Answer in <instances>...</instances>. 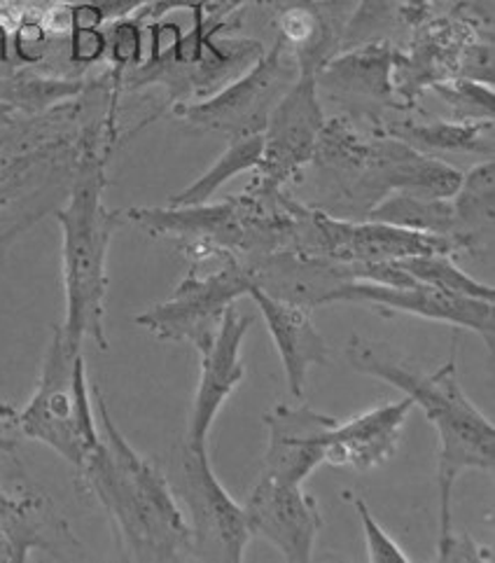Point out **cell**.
<instances>
[{
  "label": "cell",
  "mask_w": 495,
  "mask_h": 563,
  "mask_svg": "<svg viewBox=\"0 0 495 563\" xmlns=\"http://www.w3.org/2000/svg\"><path fill=\"white\" fill-rule=\"evenodd\" d=\"M120 136L118 103L112 101L108 78L94 80L89 115L85 120L73 183L59 209L54 211L62 230V278L66 313L62 330L73 344L94 342L108 349V253L112 236L124 224L120 209H108V162Z\"/></svg>",
  "instance_id": "6da1fadb"
},
{
  "label": "cell",
  "mask_w": 495,
  "mask_h": 563,
  "mask_svg": "<svg viewBox=\"0 0 495 563\" xmlns=\"http://www.w3.org/2000/svg\"><path fill=\"white\" fill-rule=\"evenodd\" d=\"M91 398L101 444L75 471V484L103 508L122 559L133 563L195 561L193 529L174 484L122 435L99 386H91Z\"/></svg>",
  "instance_id": "7a4b0ae2"
},
{
  "label": "cell",
  "mask_w": 495,
  "mask_h": 563,
  "mask_svg": "<svg viewBox=\"0 0 495 563\" xmlns=\"http://www.w3.org/2000/svg\"><path fill=\"white\" fill-rule=\"evenodd\" d=\"M349 365L397 388L421 407L437 433V496H440V536L453 529V486L463 473H493L495 467V426L474 405L461 386L455 351L432 372L399 361L388 346L351 334L346 344Z\"/></svg>",
  "instance_id": "3957f363"
},
{
  "label": "cell",
  "mask_w": 495,
  "mask_h": 563,
  "mask_svg": "<svg viewBox=\"0 0 495 563\" xmlns=\"http://www.w3.org/2000/svg\"><path fill=\"white\" fill-rule=\"evenodd\" d=\"M309 166L330 197L320 211L339 206L334 216L346 220H365L393 192L451 199L463 180V172L442 157L426 155L376 126L363 131L346 115L322 124Z\"/></svg>",
  "instance_id": "277c9868"
},
{
  "label": "cell",
  "mask_w": 495,
  "mask_h": 563,
  "mask_svg": "<svg viewBox=\"0 0 495 563\" xmlns=\"http://www.w3.org/2000/svg\"><path fill=\"white\" fill-rule=\"evenodd\" d=\"M91 89L94 82L80 99L0 129V262L19 236L66 199Z\"/></svg>",
  "instance_id": "5b68a950"
},
{
  "label": "cell",
  "mask_w": 495,
  "mask_h": 563,
  "mask_svg": "<svg viewBox=\"0 0 495 563\" xmlns=\"http://www.w3.org/2000/svg\"><path fill=\"white\" fill-rule=\"evenodd\" d=\"M19 430L50 446L73 471L82 467L101 444L82 346L73 344L62 325L52 328L33 396L19 409Z\"/></svg>",
  "instance_id": "8992f818"
},
{
  "label": "cell",
  "mask_w": 495,
  "mask_h": 563,
  "mask_svg": "<svg viewBox=\"0 0 495 563\" xmlns=\"http://www.w3.org/2000/svg\"><path fill=\"white\" fill-rule=\"evenodd\" d=\"M255 284L248 262L232 253L220 255L216 269L206 262L189 265V272L164 302L136 316V325L168 344H189L199 355L213 344L224 311L239 297H248Z\"/></svg>",
  "instance_id": "52a82bcc"
},
{
  "label": "cell",
  "mask_w": 495,
  "mask_h": 563,
  "mask_svg": "<svg viewBox=\"0 0 495 563\" xmlns=\"http://www.w3.org/2000/svg\"><path fill=\"white\" fill-rule=\"evenodd\" d=\"M297 78V64L280 37L270 52L227 82L211 97L170 106L174 118L201 134H216L227 143L262 134L270 112Z\"/></svg>",
  "instance_id": "ba28073f"
},
{
  "label": "cell",
  "mask_w": 495,
  "mask_h": 563,
  "mask_svg": "<svg viewBox=\"0 0 495 563\" xmlns=\"http://www.w3.org/2000/svg\"><path fill=\"white\" fill-rule=\"evenodd\" d=\"M33 554L89 559L59 505L29 477L16 452L0 454V563H24Z\"/></svg>",
  "instance_id": "9c48e42d"
},
{
  "label": "cell",
  "mask_w": 495,
  "mask_h": 563,
  "mask_svg": "<svg viewBox=\"0 0 495 563\" xmlns=\"http://www.w3.org/2000/svg\"><path fill=\"white\" fill-rule=\"evenodd\" d=\"M174 492L185 505L193 529L195 561L243 563L251 531H248L243 505H239L218 479L206 446L180 444L176 452Z\"/></svg>",
  "instance_id": "30bf717a"
},
{
  "label": "cell",
  "mask_w": 495,
  "mask_h": 563,
  "mask_svg": "<svg viewBox=\"0 0 495 563\" xmlns=\"http://www.w3.org/2000/svg\"><path fill=\"white\" fill-rule=\"evenodd\" d=\"M316 70H297L295 82L285 89L262 131V159L245 190L276 195L290 190L307 172L326 124Z\"/></svg>",
  "instance_id": "8fae6325"
},
{
  "label": "cell",
  "mask_w": 495,
  "mask_h": 563,
  "mask_svg": "<svg viewBox=\"0 0 495 563\" xmlns=\"http://www.w3.org/2000/svg\"><path fill=\"white\" fill-rule=\"evenodd\" d=\"M328 305L365 307L386 318L405 313L432 323L463 328L482 336L488 351H493L495 305L486 302V299L451 295L444 290L430 288L426 284H416V280L407 286L372 284V280H346V284H341L332 288L328 295H322L318 307Z\"/></svg>",
  "instance_id": "7c38bea8"
},
{
  "label": "cell",
  "mask_w": 495,
  "mask_h": 563,
  "mask_svg": "<svg viewBox=\"0 0 495 563\" xmlns=\"http://www.w3.org/2000/svg\"><path fill=\"white\" fill-rule=\"evenodd\" d=\"M480 35L491 33H484V24L465 14L428 19L414 29L409 45L395 49L393 87L403 108L411 110L432 85L459 78L465 49Z\"/></svg>",
  "instance_id": "4fadbf2b"
},
{
  "label": "cell",
  "mask_w": 495,
  "mask_h": 563,
  "mask_svg": "<svg viewBox=\"0 0 495 563\" xmlns=\"http://www.w3.org/2000/svg\"><path fill=\"white\" fill-rule=\"evenodd\" d=\"M248 531L270 542L288 563H309L322 531L318 498L301 484H283L260 475L243 503Z\"/></svg>",
  "instance_id": "5bb4252c"
},
{
  "label": "cell",
  "mask_w": 495,
  "mask_h": 563,
  "mask_svg": "<svg viewBox=\"0 0 495 563\" xmlns=\"http://www.w3.org/2000/svg\"><path fill=\"white\" fill-rule=\"evenodd\" d=\"M255 323V316L239 313L232 305L224 311L222 325L213 344L199 355V384L189 409L185 444L206 446L208 433L220 415V409L232 398V393L245 379L243 342Z\"/></svg>",
  "instance_id": "9a60e30c"
},
{
  "label": "cell",
  "mask_w": 495,
  "mask_h": 563,
  "mask_svg": "<svg viewBox=\"0 0 495 563\" xmlns=\"http://www.w3.org/2000/svg\"><path fill=\"white\" fill-rule=\"evenodd\" d=\"M262 421L266 452L260 475L283 484H304L326 463V438L337 423L334 417L307 405H276Z\"/></svg>",
  "instance_id": "2e32d148"
},
{
  "label": "cell",
  "mask_w": 495,
  "mask_h": 563,
  "mask_svg": "<svg viewBox=\"0 0 495 563\" xmlns=\"http://www.w3.org/2000/svg\"><path fill=\"white\" fill-rule=\"evenodd\" d=\"M395 49L391 41H376L337 52L316 70L318 93H328L337 103L355 106L365 115H370L372 106L407 112L393 87Z\"/></svg>",
  "instance_id": "e0dca14e"
},
{
  "label": "cell",
  "mask_w": 495,
  "mask_h": 563,
  "mask_svg": "<svg viewBox=\"0 0 495 563\" xmlns=\"http://www.w3.org/2000/svg\"><path fill=\"white\" fill-rule=\"evenodd\" d=\"M248 297L257 305L262 321L272 334L288 390L295 398H304L309 372L314 367H328L332 363V346L314 323V309L290 302V299L274 297L257 284L251 286Z\"/></svg>",
  "instance_id": "ac0fdd59"
},
{
  "label": "cell",
  "mask_w": 495,
  "mask_h": 563,
  "mask_svg": "<svg viewBox=\"0 0 495 563\" xmlns=\"http://www.w3.org/2000/svg\"><path fill=\"white\" fill-rule=\"evenodd\" d=\"M411 398L381 402L344 423H334L326 438V463L355 473L376 471L388 463L405 438Z\"/></svg>",
  "instance_id": "d6986e66"
},
{
  "label": "cell",
  "mask_w": 495,
  "mask_h": 563,
  "mask_svg": "<svg viewBox=\"0 0 495 563\" xmlns=\"http://www.w3.org/2000/svg\"><path fill=\"white\" fill-rule=\"evenodd\" d=\"M372 126L381 129L384 134L403 141L426 155L440 153H468L493 159V120H372Z\"/></svg>",
  "instance_id": "ffe728a7"
},
{
  "label": "cell",
  "mask_w": 495,
  "mask_h": 563,
  "mask_svg": "<svg viewBox=\"0 0 495 563\" xmlns=\"http://www.w3.org/2000/svg\"><path fill=\"white\" fill-rule=\"evenodd\" d=\"M453 241L461 255H480L491 249L495 228V164L493 159L472 166L451 197Z\"/></svg>",
  "instance_id": "44dd1931"
},
{
  "label": "cell",
  "mask_w": 495,
  "mask_h": 563,
  "mask_svg": "<svg viewBox=\"0 0 495 563\" xmlns=\"http://www.w3.org/2000/svg\"><path fill=\"white\" fill-rule=\"evenodd\" d=\"M89 80L66 78V75H47L35 70H0V103L10 106L19 118L43 115V112L80 99Z\"/></svg>",
  "instance_id": "7402d4cb"
},
{
  "label": "cell",
  "mask_w": 495,
  "mask_h": 563,
  "mask_svg": "<svg viewBox=\"0 0 495 563\" xmlns=\"http://www.w3.org/2000/svg\"><path fill=\"white\" fill-rule=\"evenodd\" d=\"M432 3L435 0H360L349 14L341 49L391 41V33L399 26L418 29L430 19Z\"/></svg>",
  "instance_id": "603a6c76"
},
{
  "label": "cell",
  "mask_w": 495,
  "mask_h": 563,
  "mask_svg": "<svg viewBox=\"0 0 495 563\" xmlns=\"http://www.w3.org/2000/svg\"><path fill=\"white\" fill-rule=\"evenodd\" d=\"M365 220L386 222V224H393V228L414 230V232L449 236L453 241L451 199H435V197H421V195H409V192H393L386 199H381Z\"/></svg>",
  "instance_id": "cb8c5ba5"
},
{
  "label": "cell",
  "mask_w": 495,
  "mask_h": 563,
  "mask_svg": "<svg viewBox=\"0 0 495 563\" xmlns=\"http://www.w3.org/2000/svg\"><path fill=\"white\" fill-rule=\"evenodd\" d=\"M260 159H262V134L232 141L227 145L224 153L216 159L213 166H208L195 183H189L185 190L170 197L168 203L195 206V203L211 201L220 187L230 183L232 178L241 174H253Z\"/></svg>",
  "instance_id": "d4e9b609"
},
{
  "label": "cell",
  "mask_w": 495,
  "mask_h": 563,
  "mask_svg": "<svg viewBox=\"0 0 495 563\" xmlns=\"http://www.w3.org/2000/svg\"><path fill=\"white\" fill-rule=\"evenodd\" d=\"M395 265L411 276L416 284H426L430 288L444 290L451 295H463L474 299H486L495 302V288L491 284H482L465 269H461L451 255L444 253H430V255H411L403 260H393Z\"/></svg>",
  "instance_id": "484cf974"
},
{
  "label": "cell",
  "mask_w": 495,
  "mask_h": 563,
  "mask_svg": "<svg viewBox=\"0 0 495 563\" xmlns=\"http://www.w3.org/2000/svg\"><path fill=\"white\" fill-rule=\"evenodd\" d=\"M453 112V120H493L495 118V93L493 85L451 78L430 87Z\"/></svg>",
  "instance_id": "4316f807"
},
{
  "label": "cell",
  "mask_w": 495,
  "mask_h": 563,
  "mask_svg": "<svg viewBox=\"0 0 495 563\" xmlns=\"http://www.w3.org/2000/svg\"><path fill=\"white\" fill-rule=\"evenodd\" d=\"M344 498L353 505L360 523H363L367 559L372 563H393V561H399V563L407 561L409 563L411 561L409 554L393 540V536L386 533L384 527H381V523L376 521V517L370 512L367 503L363 498L355 496V494H349V492H344Z\"/></svg>",
  "instance_id": "83f0119b"
},
{
  "label": "cell",
  "mask_w": 495,
  "mask_h": 563,
  "mask_svg": "<svg viewBox=\"0 0 495 563\" xmlns=\"http://www.w3.org/2000/svg\"><path fill=\"white\" fill-rule=\"evenodd\" d=\"M245 5V0H150L145 8H141L136 14H131L141 26H147L152 22H160L166 14L176 10H189V12H204L206 16L227 19L237 16V12Z\"/></svg>",
  "instance_id": "f1b7e54d"
},
{
  "label": "cell",
  "mask_w": 495,
  "mask_h": 563,
  "mask_svg": "<svg viewBox=\"0 0 495 563\" xmlns=\"http://www.w3.org/2000/svg\"><path fill=\"white\" fill-rule=\"evenodd\" d=\"M437 561L440 563H491L493 552L474 540L468 531H449L437 540Z\"/></svg>",
  "instance_id": "f546056e"
},
{
  "label": "cell",
  "mask_w": 495,
  "mask_h": 563,
  "mask_svg": "<svg viewBox=\"0 0 495 563\" xmlns=\"http://www.w3.org/2000/svg\"><path fill=\"white\" fill-rule=\"evenodd\" d=\"M24 440L22 430H19V409L0 400V454L16 452L19 442Z\"/></svg>",
  "instance_id": "4dcf8cb0"
},
{
  "label": "cell",
  "mask_w": 495,
  "mask_h": 563,
  "mask_svg": "<svg viewBox=\"0 0 495 563\" xmlns=\"http://www.w3.org/2000/svg\"><path fill=\"white\" fill-rule=\"evenodd\" d=\"M16 120H19L16 112H14L10 106L0 103V129H3V126H10V124H14Z\"/></svg>",
  "instance_id": "1f68e13d"
},
{
  "label": "cell",
  "mask_w": 495,
  "mask_h": 563,
  "mask_svg": "<svg viewBox=\"0 0 495 563\" xmlns=\"http://www.w3.org/2000/svg\"><path fill=\"white\" fill-rule=\"evenodd\" d=\"M6 3H22V0H0V5ZM54 3H64V5H75V3H82V0H54Z\"/></svg>",
  "instance_id": "d6a6232c"
}]
</instances>
